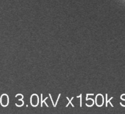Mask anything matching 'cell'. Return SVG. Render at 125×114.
Here are the masks:
<instances>
[{
	"instance_id": "cell-9",
	"label": "cell",
	"mask_w": 125,
	"mask_h": 114,
	"mask_svg": "<svg viewBox=\"0 0 125 114\" xmlns=\"http://www.w3.org/2000/svg\"><path fill=\"white\" fill-rule=\"evenodd\" d=\"M49 96H50V99H51V100L52 101V104H53V107H55V105H54V103H53V100H52V97H51V95L50 94H49Z\"/></svg>"
},
{
	"instance_id": "cell-6",
	"label": "cell",
	"mask_w": 125,
	"mask_h": 114,
	"mask_svg": "<svg viewBox=\"0 0 125 114\" xmlns=\"http://www.w3.org/2000/svg\"><path fill=\"white\" fill-rule=\"evenodd\" d=\"M82 95L81 94L79 96H76L77 98L80 97V107H82Z\"/></svg>"
},
{
	"instance_id": "cell-8",
	"label": "cell",
	"mask_w": 125,
	"mask_h": 114,
	"mask_svg": "<svg viewBox=\"0 0 125 114\" xmlns=\"http://www.w3.org/2000/svg\"><path fill=\"white\" fill-rule=\"evenodd\" d=\"M120 98H121V99L122 100H125V99H124V98H122V95H121ZM120 105H121L122 106H123V107H125V105H123V104H122V103H121V102H120Z\"/></svg>"
},
{
	"instance_id": "cell-4",
	"label": "cell",
	"mask_w": 125,
	"mask_h": 114,
	"mask_svg": "<svg viewBox=\"0 0 125 114\" xmlns=\"http://www.w3.org/2000/svg\"><path fill=\"white\" fill-rule=\"evenodd\" d=\"M66 98H67V99H68V101H69V102H68V104H67V105H66V107H68V105H69V104H70H70H71V105H72V107H74V105H73V104H72V103H71V100H72V99H73V98H74V97H72V98H71V100H69V98H68V97H66Z\"/></svg>"
},
{
	"instance_id": "cell-2",
	"label": "cell",
	"mask_w": 125,
	"mask_h": 114,
	"mask_svg": "<svg viewBox=\"0 0 125 114\" xmlns=\"http://www.w3.org/2000/svg\"><path fill=\"white\" fill-rule=\"evenodd\" d=\"M41 107H42V103L43 102H44V103H45V105L47 107H48V105L47 104V103H46V102H45V100L46 99H47L48 98V97H46L43 101H42V94H41Z\"/></svg>"
},
{
	"instance_id": "cell-1",
	"label": "cell",
	"mask_w": 125,
	"mask_h": 114,
	"mask_svg": "<svg viewBox=\"0 0 125 114\" xmlns=\"http://www.w3.org/2000/svg\"><path fill=\"white\" fill-rule=\"evenodd\" d=\"M88 95H94V94H86V100H92V101H93V103H92V105H88L87 103H86L85 104V105L87 106H88V107H91V106H92L93 105H94V99H93L92 98H87V96H88Z\"/></svg>"
},
{
	"instance_id": "cell-5",
	"label": "cell",
	"mask_w": 125,
	"mask_h": 114,
	"mask_svg": "<svg viewBox=\"0 0 125 114\" xmlns=\"http://www.w3.org/2000/svg\"><path fill=\"white\" fill-rule=\"evenodd\" d=\"M113 98V97H111L108 100H107V101H106V105H105V107H107V103H108V102H109V103H110V104L111 105V106L112 107H113V105L112 104V103H111L110 102V100H111V99H112Z\"/></svg>"
},
{
	"instance_id": "cell-3",
	"label": "cell",
	"mask_w": 125,
	"mask_h": 114,
	"mask_svg": "<svg viewBox=\"0 0 125 114\" xmlns=\"http://www.w3.org/2000/svg\"><path fill=\"white\" fill-rule=\"evenodd\" d=\"M21 95V96H22V98H21V99H19L18 100H21V101H22V104L21 105H18L17 103H16V104H15V105H16L17 106H18V107H21V106H23V105H24V101L22 100V98H23V95H21V94H17V95H16L15 97H17V96L18 95Z\"/></svg>"
},
{
	"instance_id": "cell-7",
	"label": "cell",
	"mask_w": 125,
	"mask_h": 114,
	"mask_svg": "<svg viewBox=\"0 0 125 114\" xmlns=\"http://www.w3.org/2000/svg\"><path fill=\"white\" fill-rule=\"evenodd\" d=\"M60 95H61V94H59V95H58V98H57V101H56V104H55V107L56 106V105H57V102H58V100H59V98H60Z\"/></svg>"
}]
</instances>
